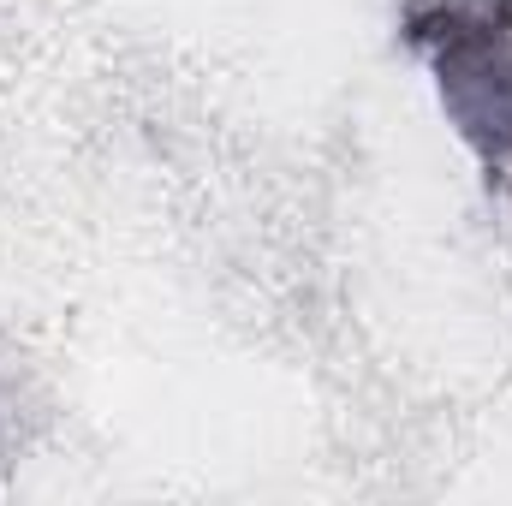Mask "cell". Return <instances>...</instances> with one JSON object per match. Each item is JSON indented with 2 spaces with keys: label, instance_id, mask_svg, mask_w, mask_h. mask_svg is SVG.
<instances>
[{
  "label": "cell",
  "instance_id": "cell-1",
  "mask_svg": "<svg viewBox=\"0 0 512 506\" xmlns=\"http://www.w3.org/2000/svg\"><path fill=\"white\" fill-rule=\"evenodd\" d=\"M399 42L489 179H512V0H411Z\"/></svg>",
  "mask_w": 512,
  "mask_h": 506
}]
</instances>
